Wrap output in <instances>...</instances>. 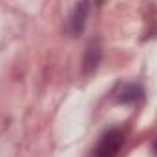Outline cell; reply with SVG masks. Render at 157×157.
Listing matches in <instances>:
<instances>
[{"label": "cell", "mask_w": 157, "mask_h": 157, "mask_svg": "<svg viewBox=\"0 0 157 157\" xmlns=\"http://www.w3.org/2000/svg\"><path fill=\"white\" fill-rule=\"evenodd\" d=\"M141 95H143L141 86L133 82H124L115 90V99L119 102H135L141 99Z\"/></svg>", "instance_id": "3957f363"}, {"label": "cell", "mask_w": 157, "mask_h": 157, "mask_svg": "<svg viewBox=\"0 0 157 157\" xmlns=\"http://www.w3.org/2000/svg\"><path fill=\"white\" fill-rule=\"evenodd\" d=\"M101 57H102L101 46L99 44H90L88 49H86V55H84V73L95 71L99 62H101Z\"/></svg>", "instance_id": "277c9868"}, {"label": "cell", "mask_w": 157, "mask_h": 157, "mask_svg": "<svg viewBox=\"0 0 157 157\" xmlns=\"http://www.w3.org/2000/svg\"><path fill=\"white\" fill-rule=\"evenodd\" d=\"M154 150H155V154H157V139H155V143H154Z\"/></svg>", "instance_id": "5b68a950"}, {"label": "cell", "mask_w": 157, "mask_h": 157, "mask_svg": "<svg viewBox=\"0 0 157 157\" xmlns=\"http://www.w3.org/2000/svg\"><path fill=\"white\" fill-rule=\"evenodd\" d=\"M122 143H124V132L119 128H112L101 137L97 146L91 150L90 157H117Z\"/></svg>", "instance_id": "6da1fadb"}, {"label": "cell", "mask_w": 157, "mask_h": 157, "mask_svg": "<svg viewBox=\"0 0 157 157\" xmlns=\"http://www.w3.org/2000/svg\"><path fill=\"white\" fill-rule=\"evenodd\" d=\"M88 13H90V0H80L77 6L73 7L71 15L68 18V24H66V29H68L70 35H78L84 29Z\"/></svg>", "instance_id": "7a4b0ae2"}]
</instances>
